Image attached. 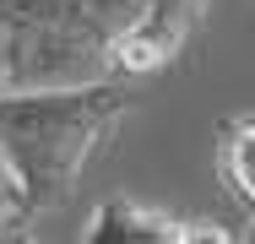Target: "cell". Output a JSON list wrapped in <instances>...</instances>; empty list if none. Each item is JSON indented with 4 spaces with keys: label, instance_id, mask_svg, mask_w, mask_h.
<instances>
[{
    "label": "cell",
    "instance_id": "1",
    "mask_svg": "<svg viewBox=\"0 0 255 244\" xmlns=\"http://www.w3.org/2000/svg\"><path fill=\"white\" fill-rule=\"evenodd\" d=\"M141 5L147 0H0V93L103 82L114 33Z\"/></svg>",
    "mask_w": 255,
    "mask_h": 244
},
{
    "label": "cell",
    "instance_id": "2",
    "mask_svg": "<svg viewBox=\"0 0 255 244\" xmlns=\"http://www.w3.org/2000/svg\"><path fill=\"white\" fill-rule=\"evenodd\" d=\"M206 0H147L109 44V76H147L190 44Z\"/></svg>",
    "mask_w": 255,
    "mask_h": 244
},
{
    "label": "cell",
    "instance_id": "3",
    "mask_svg": "<svg viewBox=\"0 0 255 244\" xmlns=\"http://www.w3.org/2000/svg\"><path fill=\"white\" fill-rule=\"evenodd\" d=\"M179 234H185V223H174L163 212H147L136 201H103L82 244H179Z\"/></svg>",
    "mask_w": 255,
    "mask_h": 244
},
{
    "label": "cell",
    "instance_id": "4",
    "mask_svg": "<svg viewBox=\"0 0 255 244\" xmlns=\"http://www.w3.org/2000/svg\"><path fill=\"white\" fill-rule=\"evenodd\" d=\"M250 146H255V120H250V114H228V120L217 125V141H212V168H217V179L228 185V195H234L239 206H255Z\"/></svg>",
    "mask_w": 255,
    "mask_h": 244
},
{
    "label": "cell",
    "instance_id": "5",
    "mask_svg": "<svg viewBox=\"0 0 255 244\" xmlns=\"http://www.w3.org/2000/svg\"><path fill=\"white\" fill-rule=\"evenodd\" d=\"M179 244H234L217 223H185V234H179Z\"/></svg>",
    "mask_w": 255,
    "mask_h": 244
},
{
    "label": "cell",
    "instance_id": "6",
    "mask_svg": "<svg viewBox=\"0 0 255 244\" xmlns=\"http://www.w3.org/2000/svg\"><path fill=\"white\" fill-rule=\"evenodd\" d=\"M0 244H33L27 239V223H5L0 228Z\"/></svg>",
    "mask_w": 255,
    "mask_h": 244
}]
</instances>
